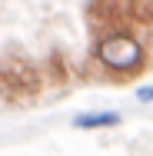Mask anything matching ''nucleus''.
<instances>
[{
	"label": "nucleus",
	"instance_id": "1",
	"mask_svg": "<svg viewBox=\"0 0 153 156\" xmlns=\"http://www.w3.org/2000/svg\"><path fill=\"white\" fill-rule=\"evenodd\" d=\"M87 20L93 30H110V33L153 27V0H90Z\"/></svg>",
	"mask_w": 153,
	"mask_h": 156
},
{
	"label": "nucleus",
	"instance_id": "2",
	"mask_svg": "<svg viewBox=\"0 0 153 156\" xmlns=\"http://www.w3.org/2000/svg\"><path fill=\"white\" fill-rule=\"evenodd\" d=\"M47 83L43 66H37L24 53H10L0 63V100L3 103H30Z\"/></svg>",
	"mask_w": 153,
	"mask_h": 156
},
{
	"label": "nucleus",
	"instance_id": "3",
	"mask_svg": "<svg viewBox=\"0 0 153 156\" xmlns=\"http://www.w3.org/2000/svg\"><path fill=\"white\" fill-rule=\"evenodd\" d=\"M93 57L100 66H107L113 73H137L143 66V47L130 33H107V37H100Z\"/></svg>",
	"mask_w": 153,
	"mask_h": 156
},
{
	"label": "nucleus",
	"instance_id": "4",
	"mask_svg": "<svg viewBox=\"0 0 153 156\" xmlns=\"http://www.w3.org/2000/svg\"><path fill=\"white\" fill-rule=\"evenodd\" d=\"M123 116L113 110H100V113H77L73 116V129H110V126H120Z\"/></svg>",
	"mask_w": 153,
	"mask_h": 156
},
{
	"label": "nucleus",
	"instance_id": "5",
	"mask_svg": "<svg viewBox=\"0 0 153 156\" xmlns=\"http://www.w3.org/2000/svg\"><path fill=\"white\" fill-rule=\"evenodd\" d=\"M43 73L57 83V87H63V83H70V60L63 57V50H53L50 57H47V63H43Z\"/></svg>",
	"mask_w": 153,
	"mask_h": 156
},
{
	"label": "nucleus",
	"instance_id": "6",
	"mask_svg": "<svg viewBox=\"0 0 153 156\" xmlns=\"http://www.w3.org/2000/svg\"><path fill=\"white\" fill-rule=\"evenodd\" d=\"M137 100H140V103H150L153 100V87H140V90H137Z\"/></svg>",
	"mask_w": 153,
	"mask_h": 156
}]
</instances>
